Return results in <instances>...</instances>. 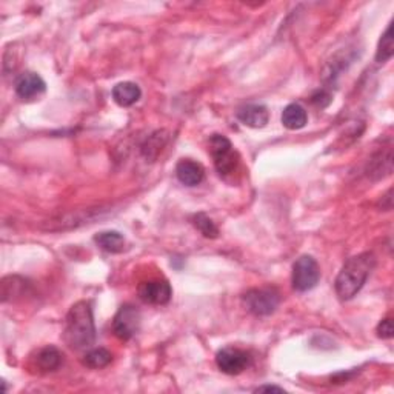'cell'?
<instances>
[{"mask_svg": "<svg viewBox=\"0 0 394 394\" xmlns=\"http://www.w3.org/2000/svg\"><path fill=\"white\" fill-rule=\"evenodd\" d=\"M142 316L134 305H122L113 321V331L121 340L133 339L140 330Z\"/></svg>", "mask_w": 394, "mask_h": 394, "instance_id": "cell-6", "label": "cell"}, {"mask_svg": "<svg viewBox=\"0 0 394 394\" xmlns=\"http://www.w3.org/2000/svg\"><path fill=\"white\" fill-rule=\"evenodd\" d=\"M14 90H16V94H18L20 99L32 100L45 93L47 83L37 73L27 71L20 74L18 80H16Z\"/></svg>", "mask_w": 394, "mask_h": 394, "instance_id": "cell-9", "label": "cell"}, {"mask_svg": "<svg viewBox=\"0 0 394 394\" xmlns=\"http://www.w3.org/2000/svg\"><path fill=\"white\" fill-rule=\"evenodd\" d=\"M176 176L185 187H197L205 179V168L192 159H182L176 165Z\"/></svg>", "mask_w": 394, "mask_h": 394, "instance_id": "cell-10", "label": "cell"}, {"mask_svg": "<svg viewBox=\"0 0 394 394\" xmlns=\"http://www.w3.org/2000/svg\"><path fill=\"white\" fill-rule=\"evenodd\" d=\"M394 54V42H393V25L390 23L388 28L385 30L379 40V47H377L376 53V62L377 63H385L388 62Z\"/></svg>", "mask_w": 394, "mask_h": 394, "instance_id": "cell-18", "label": "cell"}, {"mask_svg": "<svg viewBox=\"0 0 394 394\" xmlns=\"http://www.w3.org/2000/svg\"><path fill=\"white\" fill-rule=\"evenodd\" d=\"M139 297L148 305H165L168 304L173 296V290L168 281L151 279L139 285Z\"/></svg>", "mask_w": 394, "mask_h": 394, "instance_id": "cell-8", "label": "cell"}, {"mask_svg": "<svg viewBox=\"0 0 394 394\" xmlns=\"http://www.w3.org/2000/svg\"><path fill=\"white\" fill-rule=\"evenodd\" d=\"M256 393H264V391H278V393H283V388L276 387V385H264V387H259L254 390Z\"/></svg>", "mask_w": 394, "mask_h": 394, "instance_id": "cell-22", "label": "cell"}, {"mask_svg": "<svg viewBox=\"0 0 394 394\" xmlns=\"http://www.w3.org/2000/svg\"><path fill=\"white\" fill-rule=\"evenodd\" d=\"M282 125L287 130L296 131L304 128L308 122V114L305 111V108L299 104H290L288 106H285V110L282 111Z\"/></svg>", "mask_w": 394, "mask_h": 394, "instance_id": "cell-15", "label": "cell"}, {"mask_svg": "<svg viewBox=\"0 0 394 394\" xmlns=\"http://www.w3.org/2000/svg\"><path fill=\"white\" fill-rule=\"evenodd\" d=\"M376 266V257L373 253H362L348 259L339 271L334 288L340 300L353 299L364 288L367 279L370 278Z\"/></svg>", "mask_w": 394, "mask_h": 394, "instance_id": "cell-2", "label": "cell"}, {"mask_svg": "<svg viewBox=\"0 0 394 394\" xmlns=\"http://www.w3.org/2000/svg\"><path fill=\"white\" fill-rule=\"evenodd\" d=\"M165 140H166V136H164V131H157L147 140V144L144 145V148H142V153L145 154L147 159L156 157L159 149H162V147L165 145Z\"/></svg>", "mask_w": 394, "mask_h": 394, "instance_id": "cell-20", "label": "cell"}, {"mask_svg": "<svg viewBox=\"0 0 394 394\" xmlns=\"http://www.w3.org/2000/svg\"><path fill=\"white\" fill-rule=\"evenodd\" d=\"M94 242L100 248L108 251V253H113V254L122 253V251L125 250V238L119 231L99 233L94 236Z\"/></svg>", "mask_w": 394, "mask_h": 394, "instance_id": "cell-16", "label": "cell"}, {"mask_svg": "<svg viewBox=\"0 0 394 394\" xmlns=\"http://www.w3.org/2000/svg\"><path fill=\"white\" fill-rule=\"evenodd\" d=\"M63 340L71 350H85L96 340L93 308L87 300L74 304L65 319Z\"/></svg>", "mask_w": 394, "mask_h": 394, "instance_id": "cell-1", "label": "cell"}, {"mask_svg": "<svg viewBox=\"0 0 394 394\" xmlns=\"http://www.w3.org/2000/svg\"><path fill=\"white\" fill-rule=\"evenodd\" d=\"M113 355L106 348H93L87 351V355L83 356L82 364L93 368V370H100V368H105L111 364Z\"/></svg>", "mask_w": 394, "mask_h": 394, "instance_id": "cell-17", "label": "cell"}, {"mask_svg": "<svg viewBox=\"0 0 394 394\" xmlns=\"http://www.w3.org/2000/svg\"><path fill=\"white\" fill-rule=\"evenodd\" d=\"M140 97H142V90L139 88L137 83L134 82H121L113 88L114 102L122 108L133 106L134 104L139 102Z\"/></svg>", "mask_w": 394, "mask_h": 394, "instance_id": "cell-12", "label": "cell"}, {"mask_svg": "<svg viewBox=\"0 0 394 394\" xmlns=\"http://www.w3.org/2000/svg\"><path fill=\"white\" fill-rule=\"evenodd\" d=\"M244 304L251 314L264 317L273 314L278 309L281 296L274 288H254L245 293Z\"/></svg>", "mask_w": 394, "mask_h": 394, "instance_id": "cell-5", "label": "cell"}, {"mask_svg": "<svg viewBox=\"0 0 394 394\" xmlns=\"http://www.w3.org/2000/svg\"><path fill=\"white\" fill-rule=\"evenodd\" d=\"M368 178H373L374 180L383 179L391 174L393 171V154L391 149L382 151V153L376 154L370 164H368Z\"/></svg>", "mask_w": 394, "mask_h": 394, "instance_id": "cell-14", "label": "cell"}, {"mask_svg": "<svg viewBox=\"0 0 394 394\" xmlns=\"http://www.w3.org/2000/svg\"><path fill=\"white\" fill-rule=\"evenodd\" d=\"M209 154L221 178L233 176L239 168V154L234 149L231 140L223 134H213L209 137Z\"/></svg>", "mask_w": 394, "mask_h": 394, "instance_id": "cell-3", "label": "cell"}, {"mask_svg": "<svg viewBox=\"0 0 394 394\" xmlns=\"http://www.w3.org/2000/svg\"><path fill=\"white\" fill-rule=\"evenodd\" d=\"M377 336L381 339H391L394 336V328H393V321L391 317H387V319H383L377 325Z\"/></svg>", "mask_w": 394, "mask_h": 394, "instance_id": "cell-21", "label": "cell"}, {"mask_svg": "<svg viewBox=\"0 0 394 394\" xmlns=\"http://www.w3.org/2000/svg\"><path fill=\"white\" fill-rule=\"evenodd\" d=\"M217 368L228 376H238L244 373L251 365V356L245 350L226 347L216 355Z\"/></svg>", "mask_w": 394, "mask_h": 394, "instance_id": "cell-7", "label": "cell"}, {"mask_svg": "<svg viewBox=\"0 0 394 394\" xmlns=\"http://www.w3.org/2000/svg\"><path fill=\"white\" fill-rule=\"evenodd\" d=\"M238 119L250 128H264L270 122V111L265 105L251 104L238 110Z\"/></svg>", "mask_w": 394, "mask_h": 394, "instance_id": "cell-11", "label": "cell"}, {"mask_svg": "<svg viewBox=\"0 0 394 394\" xmlns=\"http://www.w3.org/2000/svg\"><path fill=\"white\" fill-rule=\"evenodd\" d=\"M191 223L208 239H216L219 236V228H217L216 223L205 213H197L192 216Z\"/></svg>", "mask_w": 394, "mask_h": 394, "instance_id": "cell-19", "label": "cell"}, {"mask_svg": "<svg viewBox=\"0 0 394 394\" xmlns=\"http://www.w3.org/2000/svg\"><path fill=\"white\" fill-rule=\"evenodd\" d=\"M63 362V355L59 351V348L48 345L45 348L39 350L36 357V365L40 371L44 373H53L61 368Z\"/></svg>", "mask_w": 394, "mask_h": 394, "instance_id": "cell-13", "label": "cell"}, {"mask_svg": "<svg viewBox=\"0 0 394 394\" xmlns=\"http://www.w3.org/2000/svg\"><path fill=\"white\" fill-rule=\"evenodd\" d=\"M321 279V268L312 256H300L293 265V288L299 293L313 290Z\"/></svg>", "mask_w": 394, "mask_h": 394, "instance_id": "cell-4", "label": "cell"}]
</instances>
